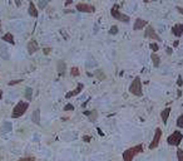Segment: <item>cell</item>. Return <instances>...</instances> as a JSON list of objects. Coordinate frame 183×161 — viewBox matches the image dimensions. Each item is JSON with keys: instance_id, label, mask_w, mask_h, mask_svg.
I'll return each mask as SVG.
<instances>
[{"instance_id": "obj_14", "label": "cell", "mask_w": 183, "mask_h": 161, "mask_svg": "<svg viewBox=\"0 0 183 161\" xmlns=\"http://www.w3.org/2000/svg\"><path fill=\"white\" fill-rule=\"evenodd\" d=\"M32 121L35 123V125H40V108L36 107L34 109L33 115H32Z\"/></svg>"}, {"instance_id": "obj_36", "label": "cell", "mask_w": 183, "mask_h": 161, "mask_svg": "<svg viewBox=\"0 0 183 161\" xmlns=\"http://www.w3.org/2000/svg\"><path fill=\"white\" fill-rule=\"evenodd\" d=\"M72 3H73V0H67V1H65V6H68V5H70Z\"/></svg>"}, {"instance_id": "obj_37", "label": "cell", "mask_w": 183, "mask_h": 161, "mask_svg": "<svg viewBox=\"0 0 183 161\" xmlns=\"http://www.w3.org/2000/svg\"><path fill=\"white\" fill-rule=\"evenodd\" d=\"M181 96H182V91H178V94H177V97L179 98V97H181Z\"/></svg>"}, {"instance_id": "obj_33", "label": "cell", "mask_w": 183, "mask_h": 161, "mask_svg": "<svg viewBox=\"0 0 183 161\" xmlns=\"http://www.w3.org/2000/svg\"><path fill=\"white\" fill-rule=\"evenodd\" d=\"M165 52H167V54H172V53H173V49H172L171 47H167V48H165Z\"/></svg>"}, {"instance_id": "obj_31", "label": "cell", "mask_w": 183, "mask_h": 161, "mask_svg": "<svg viewBox=\"0 0 183 161\" xmlns=\"http://www.w3.org/2000/svg\"><path fill=\"white\" fill-rule=\"evenodd\" d=\"M177 86H178V87H182V86H183V78H182V76H178Z\"/></svg>"}, {"instance_id": "obj_26", "label": "cell", "mask_w": 183, "mask_h": 161, "mask_svg": "<svg viewBox=\"0 0 183 161\" xmlns=\"http://www.w3.org/2000/svg\"><path fill=\"white\" fill-rule=\"evenodd\" d=\"M118 33V26L117 25H112L109 29V34H112V35H115V34Z\"/></svg>"}, {"instance_id": "obj_8", "label": "cell", "mask_w": 183, "mask_h": 161, "mask_svg": "<svg viewBox=\"0 0 183 161\" xmlns=\"http://www.w3.org/2000/svg\"><path fill=\"white\" fill-rule=\"evenodd\" d=\"M75 9L80 13H94L95 12V6L90 4H85V3H79L75 6Z\"/></svg>"}, {"instance_id": "obj_9", "label": "cell", "mask_w": 183, "mask_h": 161, "mask_svg": "<svg viewBox=\"0 0 183 161\" xmlns=\"http://www.w3.org/2000/svg\"><path fill=\"white\" fill-rule=\"evenodd\" d=\"M26 49H28V53L29 54H34L39 50V44H38L36 39H30L29 43L26 46Z\"/></svg>"}, {"instance_id": "obj_28", "label": "cell", "mask_w": 183, "mask_h": 161, "mask_svg": "<svg viewBox=\"0 0 183 161\" xmlns=\"http://www.w3.org/2000/svg\"><path fill=\"white\" fill-rule=\"evenodd\" d=\"M177 160L183 161V150L182 149H177Z\"/></svg>"}, {"instance_id": "obj_30", "label": "cell", "mask_w": 183, "mask_h": 161, "mask_svg": "<svg viewBox=\"0 0 183 161\" xmlns=\"http://www.w3.org/2000/svg\"><path fill=\"white\" fill-rule=\"evenodd\" d=\"M83 141H84V142H90L92 141V136L84 135V136H83Z\"/></svg>"}, {"instance_id": "obj_27", "label": "cell", "mask_w": 183, "mask_h": 161, "mask_svg": "<svg viewBox=\"0 0 183 161\" xmlns=\"http://www.w3.org/2000/svg\"><path fill=\"white\" fill-rule=\"evenodd\" d=\"M18 161H35V157L34 156H24V157H20Z\"/></svg>"}, {"instance_id": "obj_21", "label": "cell", "mask_w": 183, "mask_h": 161, "mask_svg": "<svg viewBox=\"0 0 183 161\" xmlns=\"http://www.w3.org/2000/svg\"><path fill=\"white\" fill-rule=\"evenodd\" d=\"M95 76H97V78H98L99 81H103V79H105V74L103 73V72H102L101 69L95 71Z\"/></svg>"}, {"instance_id": "obj_20", "label": "cell", "mask_w": 183, "mask_h": 161, "mask_svg": "<svg viewBox=\"0 0 183 161\" xmlns=\"http://www.w3.org/2000/svg\"><path fill=\"white\" fill-rule=\"evenodd\" d=\"M25 98L28 101H32V98H33V90L32 88H26V91H25Z\"/></svg>"}, {"instance_id": "obj_4", "label": "cell", "mask_w": 183, "mask_h": 161, "mask_svg": "<svg viewBox=\"0 0 183 161\" xmlns=\"http://www.w3.org/2000/svg\"><path fill=\"white\" fill-rule=\"evenodd\" d=\"M110 15H112V18H114L115 20H119V22H123V23H129L130 22V18L128 15L123 14V13L119 10V6L117 4L114 6H112V9H110Z\"/></svg>"}, {"instance_id": "obj_16", "label": "cell", "mask_w": 183, "mask_h": 161, "mask_svg": "<svg viewBox=\"0 0 183 161\" xmlns=\"http://www.w3.org/2000/svg\"><path fill=\"white\" fill-rule=\"evenodd\" d=\"M65 69H67V64H65L64 60H58L57 63V71L59 72L60 74H64L65 73Z\"/></svg>"}, {"instance_id": "obj_23", "label": "cell", "mask_w": 183, "mask_h": 161, "mask_svg": "<svg viewBox=\"0 0 183 161\" xmlns=\"http://www.w3.org/2000/svg\"><path fill=\"white\" fill-rule=\"evenodd\" d=\"M49 1H50V0H39V5H38V6H39V9H40V10H43V9L47 6V4H48Z\"/></svg>"}, {"instance_id": "obj_6", "label": "cell", "mask_w": 183, "mask_h": 161, "mask_svg": "<svg viewBox=\"0 0 183 161\" xmlns=\"http://www.w3.org/2000/svg\"><path fill=\"white\" fill-rule=\"evenodd\" d=\"M161 139H162V130L159 127H157L156 132H154V136H153V140H152V142L149 143V150L157 149L159 142H161Z\"/></svg>"}, {"instance_id": "obj_22", "label": "cell", "mask_w": 183, "mask_h": 161, "mask_svg": "<svg viewBox=\"0 0 183 161\" xmlns=\"http://www.w3.org/2000/svg\"><path fill=\"white\" fill-rule=\"evenodd\" d=\"M79 74H80V71H79L77 67H73V68L70 69V76H72V77H78Z\"/></svg>"}, {"instance_id": "obj_34", "label": "cell", "mask_w": 183, "mask_h": 161, "mask_svg": "<svg viewBox=\"0 0 183 161\" xmlns=\"http://www.w3.org/2000/svg\"><path fill=\"white\" fill-rule=\"evenodd\" d=\"M176 9H177V12H178V13L183 14V8H182V6H176Z\"/></svg>"}, {"instance_id": "obj_12", "label": "cell", "mask_w": 183, "mask_h": 161, "mask_svg": "<svg viewBox=\"0 0 183 161\" xmlns=\"http://www.w3.org/2000/svg\"><path fill=\"white\" fill-rule=\"evenodd\" d=\"M148 25V22L144 19H140L138 18L136 19V22H134V25H133V29L136 30V32H138V30H142L143 28H146V26Z\"/></svg>"}, {"instance_id": "obj_15", "label": "cell", "mask_w": 183, "mask_h": 161, "mask_svg": "<svg viewBox=\"0 0 183 161\" xmlns=\"http://www.w3.org/2000/svg\"><path fill=\"white\" fill-rule=\"evenodd\" d=\"M169 115H171V107H165L163 111L161 112V117H162V122L164 123H167L168 121V117H169Z\"/></svg>"}, {"instance_id": "obj_35", "label": "cell", "mask_w": 183, "mask_h": 161, "mask_svg": "<svg viewBox=\"0 0 183 161\" xmlns=\"http://www.w3.org/2000/svg\"><path fill=\"white\" fill-rule=\"evenodd\" d=\"M50 48H45V49H44V54H49L50 53Z\"/></svg>"}, {"instance_id": "obj_32", "label": "cell", "mask_w": 183, "mask_h": 161, "mask_svg": "<svg viewBox=\"0 0 183 161\" xmlns=\"http://www.w3.org/2000/svg\"><path fill=\"white\" fill-rule=\"evenodd\" d=\"M22 82V79H15V81H11V82H9V86H14V84H16V83H20Z\"/></svg>"}, {"instance_id": "obj_17", "label": "cell", "mask_w": 183, "mask_h": 161, "mask_svg": "<svg viewBox=\"0 0 183 161\" xmlns=\"http://www.w3.org/2000/svg\"><path fill=\"white\" fill-rule=\"evenodd\" d=\"M1 39L4 40V42H6V43H10V44H15V40H14V35L11 33H5L4 35L1 37Z\"/></svg>"}, {"instance_id": "obj_19", "label": "cell", "mask_w": 183, "mask_h": 161, "mask_svg": "<svg viewBox=\"0 0 183 161\" xmlns=\"http://www.w3.org/2000/svg\"><path fill=\"white\" fill-rule=\"evenodd\" d=\"M84 113L87 115V116H89L90 121H95V120H97V115H98L95 109H93V111H89V112H84Z\"/></svg>"}, {"instance_id": "obj_3", "label": "cell", "mask_w": 183, "mask_h": 161, "mask_svg": "<svg viewBox=\"0 0 183 161\" xmlns=\"http://www.w3.org/2000/svg\"><path fill=\"white\" fill-rule=\"evenodd\" d=\"M129 92L137 97H140L143 94V87H142V79L140 77H136L132 81V83L129 84Z\"/></svg>"}, {"instance_id": "obj_24", "label": "cell", "mask_w": 183, "mask_h": 161, "mask_svg": "<svg viewBox=\"0 0 183 161\" xmlns=\"http://www.w3.org/2000/svg\"><path fill=\"white\" fill-rule=\"evenodd\" d=\"M176 123H177L178 128H183V113L177 118V122H176Z\"/></svg>"}, {"instance_id": "obj_11", "label": "cell", "mask_w": 183, "mask_h": 161, "mask_svg": "<svg viewBox=\"0 0 183 161\" xmlns=\"http://www.w3.org/2000/svg\"><path fill=\"white\" fill-rule=\"evenodd\" d=\"M171 32H172V34H173L174 37H177V38L182 37V35H183V24H182V23L174 24V25L172 26Z\"/></svg>"}, {"instance_id": "obj_18", "label": "cell", "mask_w": 183, "mask_h": 161, "mask_svg": "<svg viewBox=\"0 0 183 161\" xmlns=\"http://www.w3.org/2000/svg\"><path fill=\"white\" fill-rule=\"evenodd\" d=\"M151 59H152V63H153V66L158 68L161 66V58L158 57V54L157 53H152L151 54Z\"/></svg>"}, {"instance_id": "obj_10", "label": "cell", "mask_w": 183, "mask_h": 161, "mask_svg": "<svg viewBox=\"0 0 183 161\" xmlns=\"http://www.w3.org/2000/svg\"><path fill=\"white\" fill-rule=\"evenodd\" d=\"M83 90H84V84L79 82V83L77 84V87H75V90L70 91V92H68V93L65 94V98H67V100H69V98H70V97H74V96L79 94V93H80V92H82Z\"/></svg>"}, {"instance_id": "obj_29", "label": "cell", "mask_w": 183, "mask_h": 161, "mask_svg": "<svg viewBox=\"0 0 183 161\" xmlns=\"http://www.w3.org/2000/svg\"><path fill=\"white\" fill-rule=\"evenodd\" d=\"M73 109H74V106L72 103L65 105V107H64V111H73Z\"/></svg>"}, {"instance_id": "obj_1", "label": "cell", "mask_w": 183, "mask_h": 161, "mask_svg": "<svg viewBox=\"0 0 183 161\" xmlns=\"http://www.w3.org/2000/svg\"><path fill=\"white\" fill-rule=\"evenodd\" d=\"M29 108V102L28 101H19L18 103L14 106L11 111V118H19L25 113Z\"/></svg>"}, {"instance_id": "obj_38", "label": "cell", "mask_w": 183, "mask_h": 161, "mask_svg": "<svg viewBox=\"0 0 183 161\" xmlns=\"http://www.w3.org/2000/svg\"><path fill=\"white\" fill-rule=\"evenodd\" d=\"M0 100H3V91L0 90Z\"/></svg>"}, {"instance_id": "obj_39", "label": "cell", "mask_w": 183, "mask_h": 161, "mask_svg": "<svg viewBox=\"0 0 183 161\" xmlns=\"http://www.w3.org/2000/svg\"><path fill=\"white\" fill-rule=\"evenodd\" d=\"M15 3H16V5H18V6L20 5V3H19V0H15Z\"/></svg>"}, {"instance_id": "obj_13", "label": "cell", "mask_w": 183, "mask_h": 161, "mask_svg": "<svg viewBox=\"0 0 183 161\" xmlns=\"http://www.w3.org/2000/svg\"><path fill=\"white\" fill-rule=\"evenodd\" d=\"M28 13H29L30 16H33V18H38V15H39V12H38V8L35 6L33 1L29 3V8H28Z\"/></svg>"}, {"instance_id": "obj_7", "label": "cell", "mask_w": 183, "mask_h": 161, "mask_svg": "<svg viewBox=\"0 0 183 161\" xmlns=\"http://www.w3.org/2000/svg\"><path fill=\"white\" fill-rule=\"evenodd\" d=\"M144 37L146 38H148V39H152V40H161V38H159V35L156 33V30H154V28L152 25H148L146 26V30H144Z\"/></svg>"}, {"instance_id": "obj_25", "label": "cell", "mask_w": 183, "mask_h": 161, "mask_svg": "<svg viewBox=\"0 0 183 161\" xmlns=\"http://www.w3.org/2000/svg\"><path fill=\"white\" fill-rule=\"evenodd\" d=\"M149 48H151V50H152L153 53H157L158 49H159V47H158L157 43H151V44H149Z\"/></svg>"}, {"instance_id": "obj_5", "label": "cell", "mask_w": 183, "mask_h": 161, "mask_svg": "<svg viewBox=\"0 0 183 161\" xmlns=\"http://www.w3.org/2000/svg\"><path fill=\"white\" fill-rule=\"evenodd\" d=\"M183 140V133L181 131H173L172 135L168 136L167 139V143L171 146H179V143Z\"/></svg>"}, {"instance_id": "obj_40", "label": "cell", "mask_w": 183, "mask_h": 161, "mask_svg": "<svg viewBox=\"0 0 183 161\" xmlns=\"http://www.w3.org/2000/svg\"><path fill=\"white\" fill-rule=\"evenodd\" d=\"M143 1H144V3H149L151 0H143Z\"/></svg>"}, {"instance_id": "obj_2", "label": "cell", "mask_w": 183, "mask_h": 161, "mask_svg": "<svg viewBox=\"0 0 183 161\" xmlns=\"http://www.w3.org/2000/svg\"><path fill=\"white\" fill-rule=\"evenodd\" d=\"M143 152V145H136L133 147H129L123 152V161H133L138 154Z\"/></svg>"}]
</instances>
